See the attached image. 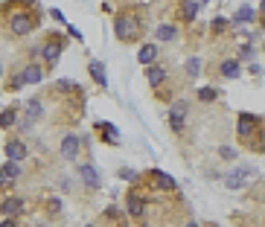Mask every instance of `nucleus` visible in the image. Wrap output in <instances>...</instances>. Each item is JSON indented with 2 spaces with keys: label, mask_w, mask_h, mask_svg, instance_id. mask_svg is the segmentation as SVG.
Listing matches in <instances>:
<instances>
[{
  "label": "nucleus",
  "mask_w": 265,
  "mask_h": 227,
  "mask_svg": "<svg viewBox=\"0 0 265 227\" xmlns=\"http://www.w3.org/2000/svg\"><path fill=\"white\" fill-rule=\"evenodd\" d=\"M61 50H64V41H56V38H50L44 47H41V56H44V61L50 64V67H56L58 56H61Z\"/></svg>",
  "instance_id": "nucleus-6"
},
{
  "label": "nucleus",
  "mask_w": 265,
  "mask_h": 227,
  "mask_svg": "<svg viewBox=\"0 0 265 227\" xmlns=\"http://www.w3.org/2000/svg\"><path fill=\"white\" fill-rule=\"evenodd\" d=\"M88 73H91V79L96 84H102V87L108 84V76H105V64H102V61H91V64H88Z\"/></svg>",
  "instance_id": "nucleus-16"
},
{
  "label": "nucleus",
  "mask_w": 265,
  "mask_h": 227,
  "mask_svg": "<svg viewBox=\"0 0 265 227\" xmlns=\"http://www.w3.org/2000/svg\"><path fill=\"white\" fill-rule=\"evenodd\" d=\"M120 175H123V178H126V180H137V172H134V169H123Z\"/></svg>",
  "instance_id": "nucleus-30"
},
{
  "label": "nucleus",
  "mask_w": 265,
  "mask_h": 227,
  "mask_svg": "<svg viewBox=\"0 0 265 227\" xmlns=\"http://www.w3.org/2000/svg\"><path fill=\"white\" fill-rule=\"evenodd\" d=\"M26 114H29V120H41V114H44V105H41L38 99H29V102H26Z\"/></svg>",
  "instance_id": "nucleus-25"
},
{
  "label": "nucleus",
  "mask_w": 265,
  "mask_h": 227,
  "mask_svg": "<svg viewBox=\"0 0 265 227\" xmlns=\"http://www.w3.org/2000/svg\"><path fill=\"white\" fill-rule=\"evenodd\" d=\"M256 59V50L251 47V44H248V47H242L239 50V61H254Z\"/></svg>",
  "instance_id": "nucleus-28"
},
{
  "label": "nucleus",
  "mask_w": 265,
  "mask_h": 227,
  "mask_svg": "<svg viewBox=\"0 0 265 227\" xmlns=\"http://www.w3.org/2000/svg\"><path fill=\"white\" fill-rule=\"evenodd\" d=\"M85 227H93V224H85Z\"/></svg>",
  "instance_id": "nucleus-38"
},
{
  "label": "nucleus",
  "mask_w": 265,
  "mask_h": 227,
  "mask_svg": "<svg viewBox=\"0 0 265 227\" xmlns=\"http://www.w3.org/2000/svg\"><path fill=\"white\" fill-rule=\"evenodd\" d=\"M149 178L155 180V187H158L161 192H172L175 187H178L172 175H166V172H161V169H149Z\"/></svg>",
  "instance_id": "nucleus-7"
},
{
  "label": "nucleus",
  "mask_w": 265,
  "mask_h": 227,
  "mask_svg": "<svg viewBox=\"0 0 265 227\" xmlns=\"http://www.w3.org/2000/svg\"><path fill=\"white\" fill-rule=\"evenodd\" d=\"M0 79H3V64H0Z\"/></svg>",
  "instance_id": "nucleus-36"
},
{
  "label": "nucleus",
  "mask_w": 265,
  "mask_h": 227,
  "mask_svg": "<svg viewBox=\"0 0 265 227\" xmlns=\"http://www.w3.org/2000/svg\"><path fill=\"white\" fill-rule=\"evenodd\" d=\"M155 59H158V47H155V44H143V47H140V53H137V61L149 67Z\"/></svg>",
  "instance_id": "nucleus-20"
},
{
  "label": "nucleus",
  "mask_w": 265,
  "mask_h": 227,
  "mask_svg": "<svg viewBox=\"0 0 265 227\" xmlns=\"http://www.w3.org/2000/svg\"><path fill=\"white\" fill-rule=\"evenodd\" d=\"M18 175H21V166H18V160H9L6 166L0 169V187H12Z\"/></svg>",
  "instance_id": "nucleus-10"
},
{
  "label": "nucleus",
  "mask_w": 265,
  "mask_h": 227,
  "mask_svg": "<svg viewBox=\"0 0 265 227\" xmlns=\"http://www.w3.org/2000/svg\"><path fill=\"white\" fill-rule=\"evenodd\" d=\"M15 117H18L15 108H6V111L0 114V128H12V125H15Z\"/></svg>",
  "instance_id": "nucleus-27"
},
{
  "label": "nucleus",
  "mask_w": 265,
  "mask_h": 227,
  "mask_svg": "<svg viewBox=\"0 0 265 227\" xmlns=\"http://www.w3.org/2000/svg\"><path fill=\"white\" fill-rule=\"evenodd\" d=\"M50 15H53V18H56V21H61V24H64V15L58 12V9H50Z\"/></svg>",
  "instance_id": "nucleus-32"
},
{
  "label": "nucleus",
  "mask_w": 265,
  "mask_h": 227,
  "mask_svg": "<svg viewBox=\"0 0 265 227\" xmlns=\"http://www.w3.org/2000/svg\"><path fill=\"white\" fill-rule=\"evenodd\" d=\"M114 35L120 41H137L140 38V21L134 15H117L114 18Z\"/></svg>",
  "instance_id": "nucleus-1"
},
{
  "label": "nucleus",
  "mask_w": 265,
  "mask_h": 227,
  "mask_svg": "<svg viewBox=\"0 0 265 227\" xmlns=\"http://www.w3.org/2000/svg\"><path fill=\"white\" fill-rule=\"evenodd\" d=\"M21 73H23V82H26V84H38L41 79H44V70H41L38 64H26Z\"/></svg>",
  "instance_id": "nucleus-17"
},
{
  "label": "nucleus",
  "mask_w": 265,
  "mask_h": 227,
  "mask_svg": "<svg viewBox=\"0 0 265 227\" xmlns=\"http://www.w3.org/2000/svg\"><path fill=\"white\" fill-rule=\"evenodd\" d=\"M262 29H265V18H262Z\"/></svg>",
  "instance_id": "nucleus-37"
},
{
  "label": "nucleus",
  "mask_w": 265,
  "mask_h": 227,
  "mask_svg": "<svg viewBox=\"0 0 265 227\" xmlns=\"http://www.w3.org/2000/svg\"><path fill=\"white\" fill-rule=\"evenodd\" d=\"M79 178L88 190H99V175H96V169L91 163H79Z\"/></svg>",
  "instance_id": "nucleus-9"
},
{
  "label": "nucleus",
  "mask_w": 265,
  "mask_h": 227,
  "mask_svg": "<svg viewBox=\"0 0 265 227\" xmlns=\"http://www.w3.org/2000/svg\"><path fill=\"white\" fill-rule=\"evenodd\" d=\"M0 227H15V221H12V218H6V221H0Z\"/></svg>",
  "instance_id": "nucleus-33"
},
{
  "label": "nucleus",
  "mask_w": 265,
  "mask_h": 227,
  "mask_svg": "<svg viewBox=\"0 0 265 227\" xmlns=\"http://www.w3.org/2000/svg\"><path fill=\"white\" fill-rule=\"evenodd\" d=\"M256 128H259V117H254V114H239V122H236V131H239V137H254Z\"/></svg>",
  "instance_id": "nucleus-5"
},
{
  "label": "nucleus",
  "mask_w": 265,
  "mask_h": 227,
  "mask_svg": "<svg viewBox=\"0 0 265 227\" xmlns=\"http://www.w3.org/2000/svg\"><path fill=\"white\" fill-rule=\"evenodd\" d=\"M146 82H149L152 87H161V84L166 82V70L158 67V64H149V67H146Z\"/></svg>",
  "instance_id": "nucleus-14"
},
{
  "label": "nucleus",
  "mask_w": 265,
  "mask_h": 227,
  "mask_svg": "<svg viewBox=\"0 0 265 227\" xmlns=\"http://www.w3.org/2000/svg\"><path fill=\"white\" fill-rule=\"evenodd\" d=\"M186 227H201V224H196V221H190V224H186Z\"/></svg>",
  "instance_id": "nucleus-35"
},
{
  "label": "nucleus",
  "mask_w": 265,
  "mask_h": 227,
  "mask_svg": "<svg viewBox=\"0 0 265 227\" xmlns=\"http://www.w3.org/2000/svg\"><path fill=\"white\" fill-rule=\"evenodd\" d=\"M210 29H213V32H224V29H228V18H213V24H210Z\"/></svg>",
  "instance_id": "nucleus-29"
},
{
  "label": "nucleus",
  "mask_w": 265,
  "mask_h": 227,
  "mask_svg": "<svg viewBox=\"0 0 265 227\" xmlns=\"http://www.w3.org/2000/svg\"><path fill=\"white\" fill-rule=\"evenodd\" d=\"M256 21V12L254 9H251V6H242V9H239V12H236V18H233V24H254Z\"/></svg>",
  "instance_id": "nucleus-22"
},
{
  "label": "nucleus",
  "mask_w": 265,
  "mask_h": 227,
  "mask_svg": "<svg viewBox=\"0 0 265 227\" xmlns=\"http://www.w3.org/2000/svg\"><path fill=\"white\" fill-rule=\"evenodd\" d=\"M56 90H61V94H76V96H82V87L76 82H67V79H58L56 82Z\"/></svg>",
  "instance_id": "nucleus-23"
},
{
  "label": "nucleus",
  "mask_w": 265,
  "mask_h": 227,
  "mask_svg": "<svg viewBox=\"0 0 265 227\" xmlns=\"http://www.w3.org/2000/svg\"><path fill=\"white\" fill-rule=\"evenodd\" d=\"M259 15L265 18V0H259Z\"/></svg>",
  "instance_id": "nucleus-34"
},
{
  "label": "nucleus",
  "mask_w": 265,
  "mask_h": 227,
  "mask_svg": "<svg viewBox=\"0 0 265 227\" xmlns=\"http://www.w3.org/2000/svg\"><path fill=\"white\" fill-rule=\"evenodd\" d=\"M155 35H158V41H175V38H178V26L175 24H161L158 29H155Z\"/></svg>",
  "instance_id": "nucleus-21"
},
{
  "label": "nucleus",
  "mask_w": 265,
  "mask_h": 227,
  "mask_svg": "<svg viewBox=\"0 0 265 227\" xmlns=\"http://www.w3.org/2000/svg\"><path fill=\"white\" fill-rule=\"evenodd\" d=\"M79 149H82V143H79L76 134H67V137L61 140V157H64V160H76V157H79Z\"/></svg>",
  "instance_id": "nucleus-8"
},
{
  "label": "nucleus",
  "mask_w": 265,
  "mask_h": 227,
  "mask_svg": "<svg viewBox=\"0 0 265 227\" xmlns=\"http://www.w3.org/2000/svg\"><path fill=\"white\" fill-rule=\"evenodd\" d=\"M126 204H128V213L134 215V218H140V215H143V210H146V207H143V198H140L137 192H128Z\"/></svg>",
  "instance_id": "nucleus-19"
},
{
  "label": "nucleus",
  "mask_w": 265,
  "mask_h": 227,
  "mask_svg": "<svg viewBox=\"0 0 265 227\" xmlns=\"http://www.w3.org/2000/svg\"><path fill=\"white\" fill-rule=\"evenodd\" d=\"M184 67H186V76H193V79H196V76H201V59H198V56H190Z\"/></svg>",
  "instance_id": "nucleus-24"
},
{
  "label": "nucleus",
  "mask_w": 265,
  "mask_h": 227,
  "mask_svg": "<svg viewBox=\"0 0 265 227\" xmlns=\"http://www.w3.org/2000/svg\"><path fill=\"white\" fill-rule=\"evenodd\" d=\"M219 73L224 76V79H236V76H242V64L236 59H228V61H221L219 64Z\"/></svg>",
  "instance_id": "nucleus-15"
},
{
  "label": "nucleus",
  "mask_w": 265,
  "mask_h": 227,
  "mask_svg": "<svg viewBox=\"0 0 265 227\" xmlns=\"http://www.w3.org/2000/svg\"><path fill=\"white\" fill-rule=\"evenodd\" d=\"M186 111H190V102H186V99H175L172 102V108H169V125H172V131H184Z\"/></svg>",
  "instance_id": "nucleus-3"
},
{
  "label": "nucleus",
  "mask_w": 265,
  "mask_h": 227,
  "mask_svg": "<svg viewBox=\"0 0 265 227\" xmlns=\"http://www.w3.org/2000/svg\"><path fill=\"white\" fill-rule=\"evenodd\" d=\"M96 131H99V134L105 137V143H108V146H117V143H120V131H117L111 122L99 120V122H96Z\"/></svg>",
  "instance_id": "nucleus-12"
},
{
  "label": "nucleus",
  "mask_w": 265,
  "mask_h": 227,
  "mask_svg": "<svg viewBox=\"0 0 265 227\" xmlns=\"http://www.w3.org/2000/svg\"><path fill=\"white\" fill-rule=\"evenodd\" d=\"M3 152H6V160H18L21 163L23 157H26V146L21 140H9V143L3 146Z\"/></svg>",
  "instance_id": "nucleus-11"
},
{
  "label": "nucleus",
  "mask_w": 265,
  "mask_h": 227,
  "mask_svg": "<svg viewBox=\"0 0 265 227\" xmlns=\"http://www.w3.org/2000/svg\"><path fill=\"white\" fill-rule=\"evenodd\" d=\"M198 9H201V3H196V0H184V6H181V18H184L186 24H193L198 18Z\"/></svg>",
  "instance_id": "nucleus-18"
},
{
  "label": "nucleus",
  "mask_w": 265,
  "mask_h": 227,
  "mask_svg": "<svg viewBox=\"0 0 265 227\" xmlns=\"http://www.w3.org/2000/svg\"><path fill=\"white\" fill-rule=\"evenodd\" d=\"M32 29H35V18L29 12H12L9 15V32L12 35L23 38V35H29Z\"/></svg>",
  "instance_id": "nucleus-2"
},
{
  "label": "nucleus",
  "mask_w": 265,
  "mask_h": 227,
  "mask_svg": "<svg viewBox=\"0 0 265 227\" xmlns=\"http://www.w3.org/2000/svg\"><path fill=\"white\" fill-rule=\"evenodd\" d=\"M256 175V169H251V166H236L231 172V175H228V190H242L245 184H248V178H254Z\"/></svg>",
  "instance_id": "nucleus-4"
},
{
  "label": "nucleus",
  "mask_w": 265,
  "mask_h": 227,
  "mask_svg": "<svg viewBox=\"0 0 265 227\" xmlns=\"http://www.w3.org/2000/svg\"><path fill=\"white\" fill-rule=\"evenodd\" d=\"M221 157H228V160H233V157H236V149H231V146H224V149H221Z\"/></svg>",
  "instance_id": "nucleus-31"
},
{
  "label": "nucleus",
  "mask_w": 265,
  "mask_h": 227,
  "mask_svg": "<svg viewBox=\"0 0 265 227\" xmlns=\"http://www.w3.org/2000/svg\"><path fill=\"white\" fill-rule=\"evenodd\" d=\"M196 96L201 102H216V99H219V90H216V87H198Z\"/></svg>",
  "instance_id": "nucleus-26"
},
{
  "label": "nucleus",
  "mask_w": 265,
  "mask_h": 227,
  "mask_svg": "<svg viewBox=\"0 0 265 227\" xmlns=\"http://www.w3.org/2000/svg\"><path fill=\"white\" fill-rule=\"evenodd\" d=\"M21 210H23V201H21V198H15V195H12V198H6V201L0 204V213L6 215V218H15V215H21Z\"/></svg>",
  "instance_id": "nucleus-13"
}]
</instances>
